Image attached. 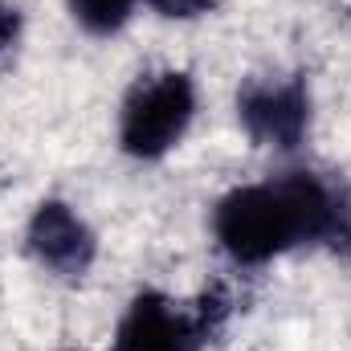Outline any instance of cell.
I'll use <instances>...</instances> for the list:
<instances>
[{"label":"cell","instance_id":"6da1fadb","mask_svg":"<svg viewBox=\"0 0 351 351\" xmlns=\"http://www.w3.org/2000/svg\"><path fill=\"white\" fill-rule=\"evenodd\" d=\"M213 233L237 265H265L294 245H331L351 254V204L323 176L282 172L221 196Z\"/></svg>","mask_w":351,"mask_h":351},{"label":"cell","instance_id":"7a4b0ae2","mask_svg":"<svg viewBox=\"0 0 351 351\" xmlns=\"http://www.w3.org/2000/svg\"><path fill=\"white\" fill-rule=\"evenodd\" d=\"M196 114V86L184 70L139 78L119 110V147L131 160H164Z\"/></svg>","mask_w":351,"mask_h":351},{"label":"cell","instance_id":"3957f363","mask_svg":"<svg viewBox=\"0 0 351 351\" xmlns=\"http://www.w3.org/2000/svg\"><path fill=\"white\" fill-rule=\"evenodd\" d=\"M237 119L254 147L294 152L311 127V90L302 78H250L237 94Z\"/></svg>","mask_w":351,"mask_h":351},{"label":"cell","instance_id":"277c9868","mask_svg":"<svg viewBox=\"0 0 351 351\" xmlns=\"http://www.w3.org/2000/svg\"><path fill=\"white\" fill-rule=\"evenodd\" d=\"M213 331L217 323L204 311L188 315L168 294L143 290L131 298L127 315L119 319L114 351H204Z\"/></svg>","mask_w":351,"mask_h":351},{"label":"cell","instance_id":"5b68a950","mask_svg":"<svg viewBox=\"0 0 351 351\" xmlns=\"http://www.w3.org/2000/svg\"><path fill=\"white\" fill-rule=\"evenodd\" d=\"M25 250L41 269H49L58 278H82L94 265L98 241H94V229L66 200H41L37 213L29 217Z\"/></svg>","mask_w":351,"mask_h":351},{"label":"cell","instance_id":"8992f818","mask_svg":"<svg viewBox=\"0 0 351 351\" xmlns=\"http://www.w3.org/2000/svg\"><path fill=\"white\" fill-rule=\"evenodd\" d=\"M70 12H74V21H78L86 33L110 37V33H119V29L131 21L135 0H70Z\"/></svg>","mask_w":351,"mask_h":351},{"label":"cell","instance_id":"52a82bcc","mask_svg":"<svg viewBox=\"0 0 351 351\" xmlns=\"http://www.w3.org/2000/svg\"><path fill=\"white\" fill-rule=\"evenodd\" d=\"M160 16H180V21H192V16H204L213 12L221 0H147Z\"/></svg>","mask_w":351,"mask_h":351},{"label":"cell","instance_id":"ba28073f","mask_svg":"<svg viewBox=\"0 0 351 351\" xmlns=\"http://www.w3.org/2000/svg\"><path fill=\"white\" fill-rule=\"evenodd\" d=\"M16 37H21V8L8 4V0H0V53L12 49Z\"/></svg>","mask_w":351,"mask_h":351}]
</instances>
